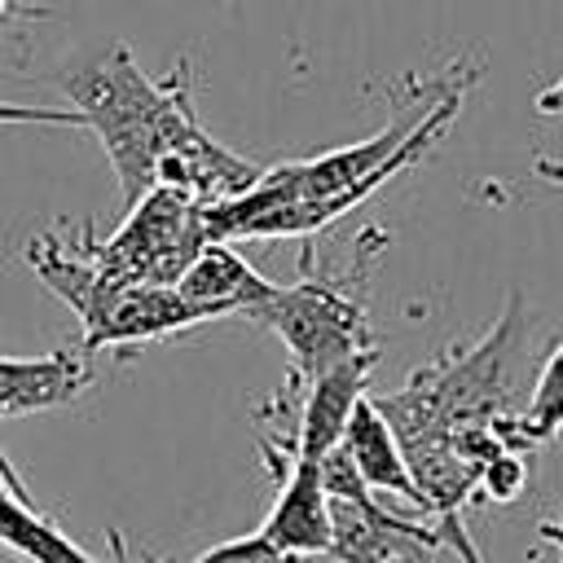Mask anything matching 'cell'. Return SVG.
<instances>
[{"label":"cell","mask_w":563,"mask_h":563,"mask_svg":"<svg viewBox=\"0 0 563 563\" xmlns=\"http://www.w3.org/2000/svg\"><path fill=\"white\" fill-rule=\"evenodd\" d=\"M176 286L185 299L211 308L216 317H251V321L277 290V282L255 273L229 242H207L202 255L189 264V273Z\"/></svg>","instance_id":"11"},{"label":"cell","mask_w":563,"mask_h":563,"mask_svg":"<svg viewBox=\"0 0 563 563\" xmlns=\"http://www.w3.org/2000/svg\"><path fill=\"white\" fill-rule=\"evenodd\" d=\"M207 242H211L207 207H198L180 189L154 185L136 202H128V220L106 242L88 238V251L106 273L123 282L176 286Z\"/></svg>","instance_id":"5"},{"label":"cell","mask_w":563,"mask_h":563,"mask_svg":"<svg viewBox=\"0 0 563 563\" xmlns=\"http://www.w3.org/2000/svg\"><path fill=\"white\" fill-rule=\"evenodd\" d=\"M343 449L352 457V466L361 471V479L374 488V493H396V497H409L418 510H431L413 471H409V457L396 440V427L387 422V413L374 405V396H365L352 418H347V431H343Z\"/></svg>","instance_id":"12"},{"label":"cell","mask_w":563,"mask_h":563,"mask_svg":"<svg viewBox=\"0 0 563 563\" xmlns=\"http://www.w3.org/2000/svg\"><path fill=\"white\" fill-rule=\"evenodd\" d=\"M440 545L444 550H453L462 563H488L484 554H479V545H475V537L466 532V523H462V510H449V515H440Z\"/></svg>","instance_id":"18"},{"label":"cell","mask_w":563,"mask_h":563,"mask_svg":"<svg viewBox=\"0 0 563 563\" xmlns=\"http://www.w3.org/2000/svg\"><path fill=\"white\" fill-rule=\"evenodd\" d=\"M0 123H53V128H84L79 110H70V106H22V101H0Z\"/></svg>","instance_id":"17"},{"label":"cell","mask_w":563,"mask_h":563,"mask_svg":"<svg viewBox=\"0 0 563 563\" xmlns=\"http://www.w3.org/2000/svg\"><path fill=\"white\" fill-rule=\"evenodd\" d=\"M31 268L40 273V282L66 299V308L79 317L84 330V347H123V343H141V339H158V334H176L202 321H216L211 308L194 303L180 295V286H145V282H123L114 273H106L88 242L62 246V238L40 233L26 246Z\"/></svg>","instance_id":"4"},{"label":"cell","mask_w":563,"mask_h":563,"mask_svg":"<svg viewBox=\"0 0 563 563\" xmlns=\"http://www.w3.org/2000/svg\"><path fill=\"white\" fill-rule=\"evenodd\" d=\"M194 563H303V559H295L290 550H282L264 532H246V537H233V541H220V545L202 550Z\"/></svg>","instance_id":"15"},{"label":"cell","mask_w":563,"mask_h":563,"mask_svg":"<svg viewBox=\"0 0 563 563\" xmlns=\"http://www.w3.org/2000/svg\"><path fill=\"white\" fill-rule=\"evenodd\" d=\"M0 545L22 563H101L79 550L57 523H48L22 484L0 475Z\"/></svg>","instance_id":"13"},{"label":"cell","mask_w":563,"mask_h":563,"mask_svg":"<svg viewBox=\"0 0 563 563\" xmlns=\"http://www.w3.org/2000/svg\"><path fill=\"white\" fill-rule=\"evenodd\" d=\"M537 110L541 114H563V79H554L550 88L537 92Z\"/></svg>","instance_id":"19"},{"label":"cell","mask_w":563,"mask_h":563,"mask_svg":"<svg viewBox=\"0 0 563 563\" xmlns=\"http://www.w3.org/2000/svg\"><path fill=\"white\" fill-rule=\"evenodd\" d=\"M523 356V299L510 295L493 330L475 347H457L374 405L396 427L409 471L435 515L462 510L479 493V471L519 449V413H510L515 365Z\"/></svg>","instance_id":"2"},{"label":"cell","mask_w":563,"mask_h":563,"mask_svg":"<svg viewBox=\"0 0 563 563\" xmlns=\"http://www.w3.org/2000/svg\"><path fill=\"white\" fill-rule=\"evenodd\" d=\"M92 387V365L84 352H48V356H0V418H26L44 409H62Z\"/></svg>","instance_id":"10"},{"label":"cell","mask_w":563,"mask_h":563,"mask_svg":"<svg viewBox=\"0 0 563 563\" xmlns=\"http://www.w3.org/2000/svg\"><path fill=\"white\" fill-rule=\"evenodd\" d=\"M62 88L84 128L106 145L123 202L167 185L198 207H216L246 194L264 172L207 136L194 114L185 62L172 70V79H150L128 44H110L70 66Z\"/></svg>","instance_id":"1"},{"label":"cell","mask_w":563,"mask_h":563,"mask_svg":"<svg viewBox=\"0 0 563 563\" xmlns=\"http://www.w3.org/2000/svg\"><path fill=\"white\" fill-rule=\"evenodd\" d=\"M330 488V559L334 563H405L418 545H440V528H422L374 501V488L352 466L347 449L334 444L321 457Z\"/></svg>","instance_id":"7"},{"label":"cell","mask_w":563,"mask_h":563,"mask_svg":"<svg viewBox=\"0 0 563 563\" xmlns=\"http://www.w3.org/2000/svg\"><path fill=\"white\" fill-rule=\"evenodd\" d=\"M475 79H479V66L453 62L444 75H435L431 92L418 106L409 110L396 106L383 132L325 150L308 163H282V167L260 172V180L246 194L207 207L211 242L317 233L330 220L347 216L356 202H365L374 189H383L405 167L422 163L431 145L449 136Z\"/></svg>","instance_id":"3"},{"label":"cell","mask_w":563,"mask_h":563,"mask_svg":"<svg viewBox=\"0 0 563 563\" xmlns=\"http://www.w3.org/2000/svg\"><path fill=\"white\" fill-rule=\"evenodd\" d=\"M255 321L268 325L286 343L303 378H317L347 356L374 352V321L365 303L334 277H308V282L277 286Z\"/></svg>","instance_id":"6"},{"label":"cell","mask_w":563,"mask_h":563,"mask_svg":"<svg viewBox=\"0 0 563 563\" xmlns=\"http://www.w3.org/2000/svg\"><path fill=\"white\" fill-rule=\"evenodd\" d=\"M18 4H22V0H0V22H4V18H9Z\"/></svg>","instance_id":"21"},{"label":"cell","mask_w":563,"mask_h":563,"mask_svg":"<svg viewBox=\"0 0 563 563\" xmlns=\"http://www.w3.org/2000/svg\"><path fill=\"white\" fill-rule=\"evenodd\" d=\"M523 484H528V462H523L519 449H501V453L479 471V497H488V501H497V506L515 501V497L523 493Z\"/></svg>","instance_id":"16"},{"label":"cell","mask_w":563,"mask_h":563,"mask_svg":"<svg viewBox=\"0 0 563 563\" xmlns=\"http://www.w3.org/2000/svg\"><path fill=\"white\" fill-rule=\"evenodd\" d=\"M559 431H563V343L545 356V365L528 391V405L519 409L523 444H550Z\"/></svg>","instance_id":"14"},{"label":"cell","mask_w":563,"mask_h":563,"mask_svg":"<svg viewBox=\"0 0 563 563\" xmlns=\"http://www.w3.org/2000/svg\"><path fill=\"white\" fill-rule=\"evenodd\" d=\"M374 361H378V347L361 352V356H347V361L330 365L325 374L308 378V396H303V413H299V435H295V453L299 457H325L334 444H343L347 418L365 400Z\"/></svg>","instance_id":"9"},{"label":"cell","mask_w":563,"mask_h":563,"mask_svg":"<svg viewBox=\"0 0 563 563\" xmlns=\"http://www.w3.org/2000/svg\"><path fill=\"white\" fill-rule=\"evenodd\" d=\"M260 532L273 537L295 559L330 554V488H325L321 457H299V453L290 457L277 501Z\"/></svg>","instance_id":"8"},{"label":"cell","mask_w":563,"mask_h":563,"mask_svg":"<svg viewBox=\"0 0 563 563\" xmlns=\"http://www.w3.org/2000/svg\"><path fill=\"white\" fill-rule=\"evenodd\" d=\"M405 563H435V545H418V550H409Z\"/></svg>","instance_id":"20"}]
</instances>
